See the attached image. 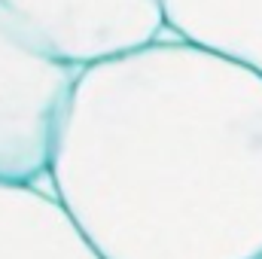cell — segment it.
I'll return each instance as SVG.
<instances>
[{
  "mask_svg": "<svg viewBox=\"0 0 262 259\" xmlns=\"http://www.w3.org/2000/svg\"><path fill=\"white\" fill-rule=\"evenodd\" d=\"M168 31L262 73V0H162Z\"/></svg>",
  "mask_w": 262,
  "mask_h": 259,
  "instance_id": "obj_5",
  "label": "cell"
},
{
  "mask_svg": "<svg viewBox=\"0 0 262 259\" xmlns=\"http://www.w3.org/2000/svg\"><path fill=\"white\" fill-rule=\"evenodd\" d=\"M76 76L0 3V183L49 174Z\"/></svg>",
  "mask_w": 262,
  "mask_h": 259,
  "instance_id": "obj_2",
  "label": "cell"
},
{
  "mask_svg": "<svg viewBox=\"0 0 262 259\" xmlns=\"http://www.w3.org/2000/svg\"><path fill=\"white\" fill-rule=\"evenodd\" d=\"M0 259H104L58 195L0 183Z\"/></svg>",
  "mask_w": 262,
  "mask_h": 259,
  "instance_id": "obj_4",
  "label": "cell"
},
{
  "mask_svg": "<svg viewBox=\"0 0 262 259\" xmlns=\"http://www.w3.org/2000/svg\"><path fill=\"white\" fill-rule=\"evenodd\" d=\"M49 177L104 259H262V73L183 37L85 67Z\"/></svg>",
  "mask_w": 262,
  "mask_h": 259,
  "instance_id": "obj_1",
  "label": "cell"
},
{
  "mask_svg": "<svg viewBox=\"0 0 262 259\" xmlns=\"http://www.w3.org/2000/svg\"><path fill=\"white\" fill-rule=\"evenodd\" d=\"M37 43L73 70L131 55L162 40V0H0Z\"/></svg>",
  "mask_w": 262,
  "mask_h": 259,
  "instance_id": "obj_3",
  "label": "cell"
}]
</instances>
